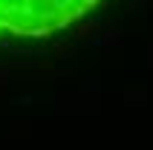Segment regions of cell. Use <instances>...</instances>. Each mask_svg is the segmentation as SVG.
I'll list each match as a JSON object with an SVG mask.
<instances>
[{"instance_id": "obj_1", "label": "cell", "mask_w": 153, "mask_h": 150, "mask_svg": "<svg viewBox=\"0 0 153 150\" xmlns=\"http://www.w3.org/2000/svg\"><path fill=\"white\" fill-rule=\"evenodd\" d=\"M98 6L101 0H0V38H46Z\"/></svg>"}]
</instances>
